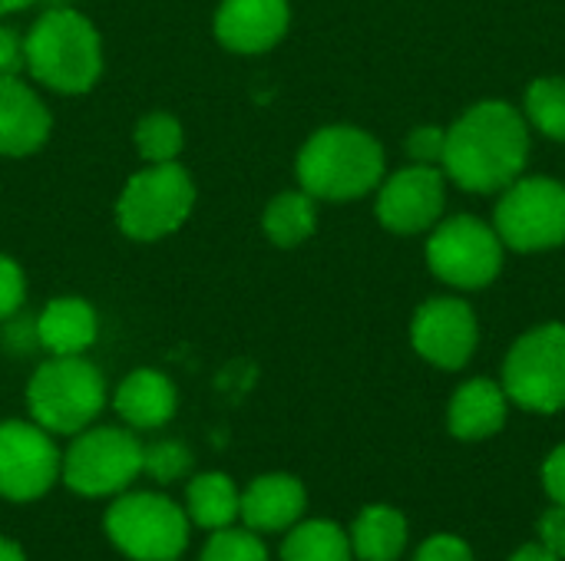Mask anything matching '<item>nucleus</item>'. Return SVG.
Segmentation results:
<instances>
[{
  "instance_id": "f257e3e1",
  "label": "nucleus",
  "mask_w": 565,
  "mask_h": 561,
  "mask_svg": "<svg viewBox=\"0 0 565 561\" xmlns=\"http://www.w3.org/2000/svg\"><path fill=\"white\" fill-rule=\"evenodd\" d=\"M530 159L526 119L503 99L470 106L450 129L444 172L467 192H503L520 179Z\"/></svg>"
},
{
  "instance_id": "f03ea898",
  "label": "nucleus",
  "mask_w": 565,
  "mask_h": 561,
  "mask_svg": "<svg viewBox=\"0 0 565 561\" xmlns=\"http://www.w3.org/2000/svg\"><path fill=\"white\" fill-rule=\"evenodd\" d=\"M23 50L26 76L56 96L89 93L106 66L96 23L73 7L43 10L30 30H23Z\"/></svg>"
},
{
  "instance_id": "7ed1b4c3",
  "label": "nucleus",
  "mask_w": 565,
  "mask_h": 561,
  "mask_svg": "<svg viewBox=\"0 0 565 561\" xmlns=\"http://www.w3.org/2000/svg\"><path fill=\"white\" fill-rule=\"evenodd\" d=\"M295 175L318 202H354L384 182V149L367 129L324 126L298 149Z\"/></svg>"
},
{
  "instance_id": "20e7f679",
  "label": "nucleus",
  "mask_w": 565,
  "mask_h": 561,
  "mask_svg": "<svg viewBox=\"0 0 565 561\" xmlns=\"http://www.w3.org/2000/svg\"><path fill=\"white\" fill-rule=\"evenodd\" d=\"M26 410L53 436H76L106 410V377L86 354L46 357L26 380Z\"/></svg>"
},
{
  "instance_id": "39448f33",
  "label": "nucleus",
  "mask_w": 565,
  "mask_h": 561,
  "mask_svg": "<svg viewBox=\"0 0 565 561\" xmlns=\"http://www.w3.org/2000/svg\"><path fill=\"white\" fill-rule=\"evenodd\" d=\"M195 179L182 162H156L132 172L116 198V225L129 241H162L195 212Z\"/></svg>"
},
{
  "instance_id": "423d86ee",
  "label": "nucleus",
  "mask_w": 565,
  "mask_h": 561,
  "mask_svg": "<svg viewBox=\"0 0 565 561\" xmlns=\"http://www.w3.org/2000/svg\"><path fill=\"white\" fill-rule=\"evenodd\" d=\"M116 552L132 561H175L189 549L192 522L185 506L162 493H119L103 519Z\"/></svg>"
},
{
  "instance_id": "0eeeda50",
  "label": "nucleus",
  "mask_w": 565,
  "mask_h": 561,
  "mask_svg": "<svg viewBox=\"0 0 565 561\" xmlns=\"http://www.w3.org/2000/svg\"><path fill=\"white\" fill-rule=\"evenodd\" d=\"M142 476V443L129 427H86L63 453L60 479L83 499H116Z\"/></svg>"
},
{
  "instance_id": "6e6552de",
  "label": "nucleus",
  "mask_w": 565,
  "mask_h": 561,
  "mask_svg": "<svg viewBox=\"0 0 565 561\" xmlns=\"http://www.w3.org/2000/svg\"><path fill=\"white\" fill-rule=\"evenodd\" d=\"M503 390L530 413L565 410V324L533 327L510 347Z\"/></svg>"
},
{
  "instance_id": "1a4fd4ad",
  "label": "nucleus",
  "mask_w": 565,
  "mask_h": 561,
  "mask_svg": "<svg viewBox=\"0 0 565 561\" xmlns=\"http://www.w3.org/2000/svg\"><path fill=\"white\" fill-rule=\"evenodd\" d=\"M493 228L513 251L533 255L565 241V185L556 179H516L497 202Z\"/></svg>"
},
{
  "instance_id": "9d476101",
  "label": "nucleus",
  "mask_w": 565,
  "mask_h": 561,
  "mask_svg": "<svg viewBox=\"0 0 565 561\" xmlns=\"http://www.w3.org/2000/svg\"><path fill=\"white\" fill-rule=\"evenodd\" d=\"M427 265L430 271L460 291L487 288L503 268V241L497 228L473 215H454L437 222L427 238Z\"/></svg>"
},
{
  "instance_id": "9b49d317",
  "label": "nucleus",
  "mask_w": 565,
  "mask_h": 561,
  "mask_svg": "<svg viewBox=\"0 0 565 561\" xmlns=\"http://www.w3.org/2000/svg\"><path fill=\"white\" fill-rule=\"evenodd\" d=\"M63 453L43 427L33 420L0 423V499L36 503L60 479Z\"/></svg>"
},
{
  "instance_id": "f8f14e48",
  "label": "nucleus",
  "mask_w": 565,
  "mask_h": 561,
  "mask_svg": "<svg viewBox=\"0 0 565 561\" xmlns=\"http://www.w3.org/2000/svg\"><path fill=\"white\" fill-rule=\"evenodd\" d=\"M447 179L437 165H407L377 185V222L394 235H420L444 215Z\"/></svg>"
},
{
  "instance_id": "ddd939ff",
  "label": "nucleus",
  "mask_w": 565,
  "mask_h": 561,
  "mask_svg": "<svg viewBox=\"0 0 565 561\" xmlns=\"http://www.w3.org/2000/svg\"><path fill=\"white\" fill-rule=\"evenodd\" d=\"M477 341H480L477 314L460 298H434L420 304V311L411 321L414 350L440 370L467 367L477 350Z\"/></svg>"
},
{
  "instance_id": "4468645a",
  "label": "nucleus",
  "mask_w": 565,
  "mask_h": 561,
  "mask_svg": "<svg viewBox=\"0 0 565 561\" xmlns=\"http://www.w3.org/2000/svg\"><path fill=\"white\" fill-rule=\"evenodd\" d=\"M291 26L288 0H222L212 17V33L222 50L262 56L275 50Z\"/></svg>"
},
{
  "instance_id": "2eb2a0df",
  "label": "nucleus",
  "mask_w": 565,
  "mask_h": 561,
  "mask_svg": "<svg viewBox=\"0 0 565 561\" xmlns=\"http://www.w3.org/2000/svg\"><path fill=\"white\" fill-rule=\"evenodd\" d=\"M53 136V112L33 83L23 76H0V155H36Z\"/></svg>"
},
{
  "instance_id": "dca6fc26",
  "label": "nucleus",
  "mask_w": 565,
  "mask_h": 561,
  "mask_svg": "<svg viewBox=\"0 0 565 561\" xmlns=\"http://www.w3.org/2000/svg\"><path fill=\"white\" fill-rule=\"evenodd\" d=\"M305 509H308V493L301 479L288 473H265L242 489L238 519L245 529L258 536H271V532H288L295 522H301Z\"/></svg>"
},
{
  "instance_id": "f3484780",
  "label": "nucleus",
  "mask_w": 565,
  "mask_h": 561,
  "mask_svg": "<svg viewBox=\"0 0 565 561\" xmlns=\"http://www.w3.org/2000/svg\"><path fill=\"white\" fill-rule=\"evenodd\" d=\"M113 410L129 430H139V433L162 430L179 410V390L162 370L136 367L116 384Z\"/></svg>"
},
{
  "instance_id": "a211bd4d",
  "label": "nucleus",
  "mask_w": 565,
  "mask_h": 561,
  "mask_svg": "<svg viewBox=\"0 0 565 561\" xmlns=\"http://www.w3.org/2000/svg\"><path fill=\"white\" fill-rule=\"evenodd\" d=\"M36 344L46 357H79L99 337V314L79 294H63L43 304L33 317Z\"/></svg>"
},
{
  "instance_id": "6ab92c4d",
  "label": "nucleus",
  "mask_w": 565,
  "mask_h": 561,
  "mask_svg": "<svg viewBox=\"0 0 565 561\" xmlns=\"http://www.w3.org/2000/svg\"><path fill=\"white\" fill-rule=\"evenodd\" d=\"M507 413H510L507 390L487 377H477V380H467L454 393L450 410H447V423H450V433L457 440L477 443V440L497 436L507 427Z\"/></svg>"
},
{
  "instance_id": "aec40b11",
  "label": "nucleus",
  "mask_w": 565,
  "mask_h": 561,
  "mask_svg": "<svg viewBox=\"0 0 565 561\" xmlns=\"http://www.w3.org/2000/svg\"><path fill=\"white\" fill-rule=\"evenodd\" d=\"M351 552L358 561H397L407 549V519L394 506H367L351 522Z\"/></svg>"
},
{
  "instance_id": "412c9836",
  "label": "nucleus",
  "mask_w": 565,
  "mask_h": 561,
  "mask_svg": "<svg viewBox=\"0 0 565 561\" xmlns=\"http://www.w3.org/2000/svg\"><path fill=\"white\" fill-rule=\"evenodd\" d=\"M242 489L225 473H199L185 489V516L205 532H218L238 522Z\"/></svg>"
},
{
  "instance_id": "4be33fe9",
  "label": "nucleus",
  "mask_w": 565,
  "mask_h": 561,
  "mask_svg": "<svg viewBox=\"0 0 565 561\" xmlns=\"http://www.w3.org/2000/svg\"><path fill=\"white\" fill-rule=\"evenodd\" d=\"M262 231L275 248H298L318 231V198L305 188L278 192L262 212Z\"/></svg>"
},
{
  "instance_id": "5701e85b",
  "label": "nucleus",
  "mask_w": 565,
  "mask_h": 561,
  "mask_svg": "<svg viewBox=\"0 0 565 561\" xmlns=\"http://www.w3.org/2000/svg\"><path fill=\"white\" fill-rule=\"evenodd\" d=\"M281 561H354L351 536L331 519H301L281 542Z\"/></svg>"
},
{
  "instance_id": "b1692460",
  "label": "nucleus",
  "mask_w": 565,
  "mask_h": 561,
  "mask_svg": "<svg viewBox=\"0 0 565 561\" xmlns=\"http://www.w3.org/2000/svg\"><path fill=\"white\" fill-rule=\"evenodd\" d=\"M132 145L146 165L179 162V155L185 152V126L179 122V116H172L166 109H152L136 122Z\"/></svg>"
},
{
  "instance_id": "393cba45",
  "label": "nucleus",
  "mask_w": 565,
  "mask_h": 561,
  "mask_svg": "<svg viewBox=\"0 0 565 561\" xmlns=\"http://www.w3.org/2000/svg\"><path fill=\"white\" fill-rule=\"evenodd\" d=\"M526 116L530 122L556 139L565 142V79L563 76H543L526 89Z\"/></svg>"
},
{
  "instance_id": "a878e982",
  "label": "nucleus",
  "mask_w": 565,
  "mask_h": 561,
  "mask_svg": "<svg viewBox=\"0 0 565 561\" xmlns=\"http://www.w3.org/2000/svg\"><path fill=\"white\" fill-rule=\"evenodd\" d=\"M199 561H271L268 559V549L262 542L258 532L252 529H238V526H228V529H218L209 536V542L202 546Z\"/></svg>"
},
{
  "instance_id": "bb28decb",
  "label": "nucleus",
  "mask_w": 565,
  "mask_h": 561,
  "mask_svg": "<svg viewBox=\"0 0 565 561\" xmlns=\"http://www.w3.org/2000/svg\"><path fill=\"white\" fill-rule=\"evenodd\" d=\"M192 470V453L179 440H156L142 446V476L156 479L159 486L185 479Z\"/></svg>"
},
{
  "instance_id": "cd10ccee",
  "label": "nucleus",
  "mask_w": 565,
  "mask_h": 561,
  "mask_svg": "<svg viewBox=\"0 0 565 561\" xmlns=\"http://www.w3.org/2000/svg\"><path fill=\"white\" fill-rule=\"evenodd\" d=\"M26 304V274L17 258L0 251V324L20 314Z\"/></svg>"
},
{
  "instance_id": "c85d7f7f",
  "label": "nucleus",
  "mask_w": 565,
  "mask_h": 561,
  "mask_svg": "<svg viewBox=\"0 0 565 561\" xmlns=\"http://www.w3.org/2000/svg\"><path fill=\"white\" fill-rule=\"evenodd\" d=\"M407 155L414 159V165H440L444 162V149H447V129L440 126H417L407 136Z\"/></svg>"
},
{
  "instance_id": "c756f323",
  "label": "nucleus",
  "mask_w": 565,
  "mask_h": 561,
  "mask_svg": "<svg viewBox=\"0 0 565 561\" xmlns=\"http://www.w3.org/2000/svg\"><path fill=\"white\" fill-rule=\"evenodd\" d=\"M23 73H26L23 30L13 23H0V76H23Z\"/></svg>"
},
{
  "instance_id": "7c9ffc66",
  "label": "nucleus",
  "mask_w": 565,
  "mask_h": 561,
  "mask_svg": "<svg viewBox=\"0 0 565 561\" xmlns=\"http://www.w3.org/2000/svg\"><path fill=\"white\" fill-rule=\"evenodd\" d=\"M414 561H473V552H470V546L463 539L444 532V536H430L417 549Z\"/></svg>"
},
{
  "instance_id": "2f4dec72",
  "label": "nucleus",
  "mask_w": 565,
  "mask_h": 561,
  "mask_svg": "<svg viewBox=\"0 0 565 561\" xmlns=\"http://www.w3.org/2000/svg\"><path fill=\"white\" fill-rule=\"evenodd\" d=\"M540 542L565 561V506H553L540 519Z\"/></svg>"
},
{
  "instance_id": "473e14b6",
  "label": "nucleus",
  "mask_w": 565,
  "mask_h": 561,
  "mask_svg": "<svg viewBox=\"0 0 565 561\" xmlns=\"http://www.w3.org/2000/svg\"><path fill=\"white\" fill-rule=\"evenodd\" d=\"M543 486L556 506H565V446H556L543 463Z\"/></svg>"
},
{
  "instance_id": "72a5a7b5",
  "label": "nucleus",
  "mask_w": 565,
  "mask_h": 561,
  "mask_svg": "<svg viewBox=\"0 0 565 561\" xmlns=\"http://www.w3.org/2000/svg\"><path fill=\"white\" fill-rule=\"evenodd\" d=\"M510 561H563L559 555H553L543 542H530V546H523V549H516Z\"/></svg>"
},
{
  "instance_id": "f704fd0d",
  "label": "nucleus",
  "mask_w": 565,
  "mask_h": 561,
  "mask_svg": "<svg viewBox=\"0 0 565 561\" xmlns=\"http://www.w3.org/2000/svg\"><path fill=\"white\" fill-rule=\"evenodd\" d=\"M0 561H26L23 549H20V542H13V539L0 536Z\"/></svg>"
},
{
  "instance_id": "c9c22d12",
  "label": "nucleus",
  "mask_w": 565,
  "mask_h": 561,
  "mask_svg": "<svg viewBox=\"0 0 565 561\" xmlns=\"http://www.w3.org/2000/svg\"><path fill=\"white\" fill-rule=\"evenodd\" d=\"M36 0H0V20L3 17H13V13H23V10H30Z\"/></svg>"
}]
</instances>
